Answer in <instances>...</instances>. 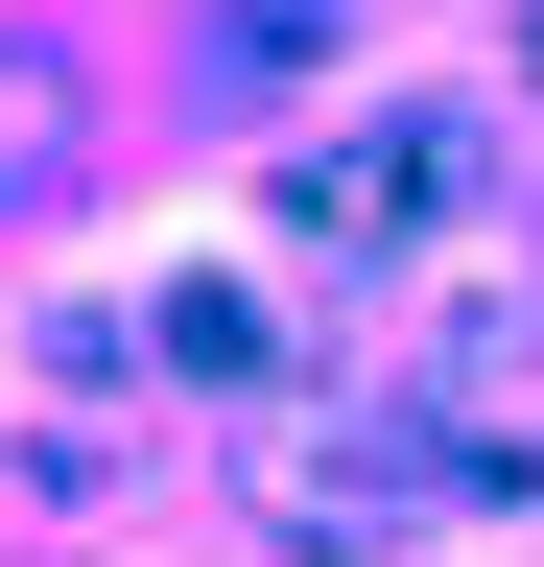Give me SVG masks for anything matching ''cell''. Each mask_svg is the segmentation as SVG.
Returning a JSON list of instances; mask_svg holds the SVG:
<instances>
[{"label": "cell", "mask_w": 544, "mask_h": 567, "mask_svg": "<svg viewBox=\"0 0 544 567\" xmlns=\"http://www.w3.org/2000/svg\"><path fill=\"white\" fill-rule=\"evenodd\" d=\"M260 520H285L308 567H402V544H427L450 520V450H427V425H260Z\"/></svg>", "instance_id": "1"}, {"label": "cell", "mask_w": 544, "mask_h": 567, "mask_svg": "<svg viewBox=\"0 0 544 567\" xmlns=\"http://www.w3.org/2000/svg\"><path fill=\"white\" fill-rule=\"evenodd\" d=\"M72 142H95V95H72V48H24V24H0V189H48Z\"/></svg>", "instance_id": "2"}]
</instances>
